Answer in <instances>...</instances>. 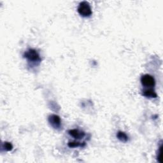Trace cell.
Wrapping results in <instances>:
<instances>
[{"mask_svg":"<svg viewBox=\"0 0 163 163\" xmlns=\"http://www.w3.org/2000/svg\"><path fill=\"white\" fill-rule=\"evenodd\" d=\"M142 94L144 96H145V97L149 98H156L157 97H158V95H157L156 93L152 89H144L143 90Z\"/></svg>","mask_w":163,"mask_h":163,"instance_id":"8992f818","label":"cell"},{"mask_svg":"<svg viewBox=\"0 0 163 163\" xmlns=\"http://www.w3.org/2000/svg\"><path fill=\"white\" fill-rule=\"evenodd\" d=\"M117 137L119 140L122 142H126L128 140V136L124 132L122 131H119L117 134Z\"/></svg>","mask_w":163,"mask_h":163,"instance_id":"52a82bcc","label":"cell"},{"mask_svg":"<svg viewBox=\"0 0 163 163\" xmlns=\"http://www.w3.org/2000/svg\"><path fill=\"white\" fill-rule=\"evenodd\" d=\"M141 83L142 85L146 87H154L155 81L154 78L150 75L146 74L141 77Z\"/></svg>","mask_w":163,"mask_h":163,"instance_id":"3957f363","label":"cell"},{"mask_svg":"<svg viewBox=\"0 0 163 163\" xmlns=\"http://www.w3.org/2000/svg\"><path fill=\"white\" fill-rule=\"evenodd\" d=\"M68 145L70 148H75L78 147H83L85 145V143H81L78 142H70L68 144Z\"/></svg>","mask_w":163,"mask_h":163,"instance_id":"ba28073f","label":"cell"},{"mask_svg":"<svg viewBox=\"0 0 163 163\" xmlns=\"http://www.w3.org/2000/svg\"><path fill=\"white\" fill-rule=\"evenodd\" d=\"M162 152V145L159 147V153H158V160L159 162H161V153Z\"/></svg>","mask_w":163,"mask_h":163,"instance_id":"30bf717a","label":"cell"},{"mask_svg":"<svg viewBox=\"0 0 163 163\" xmlns=\"http://www.w3.org/2000/svg\"><path fill=\"white\" fill-rule=\"evenodd\" d=\"M78 12L83 17H89L93 14L91 7L87 2H82L80 3L78 7Z\"/></svg>","mask_w":163,"mask_h":163,"instance_id":"6da1fadb","label":"cell"},{"mask_svg":"<svg viewBox=\"0 0 163 163\" xmlns=\"http://www.w3.org/2000/svg\"><path fill=\"white\" fill-rule=\"evenodd\" d=\"M4 147L5 148L6 150L7 151H10L13 149V146L11 143H9V142H5L4 143Z\"/></svg>","mask_w":163,"mask_h":163,"instance_id":"9c48e42d","label":"cell"},{"mask_svg":"<svg viewBox=\"0 0 163 163\" xmlns=\"http://www.w3.org/2000/svg\"><path fill=\"white\" fill-rule=\"evenodd\" d=\"M24 57H26L29 61H31L33 63L40 62L41 61L38 52L33 49L28 50L24 53Z\"/></svg>","mask_w":163,"mask_h":163,"instance_id":"7a4b0ae2","label":"cell"},{"mask_svg":"<svg viewBox=\"0 0 163 163\" xmlns=\"http://www.w3.org/2000/svg\"><path fill=\"white\" fill-rule=\"evenodd\" d=\"M68 134L76 139H81L84 136H85V133L83 131H80L78 129H71L68 131Z\"/></svg>","mask_w":163,"mask_h":163,"instance_id":"5b68a950","label":"cell"},{"mask_svg":"<svg viewBox=\"0 0 163 163\" xmlns=\"http://www.w3.org/2000/svg\"><path fill=\"white\" fill-rule=\"evenodd\" d=\"M49 122L50 123V124L53 127L54 129H59L61 128V120L60 117L57 116V115H51L49 117Z\"/></svg>","mask_w":163,"mask_h":163,"instance_id":"277c9868","label":"cell"}]
</instances>
